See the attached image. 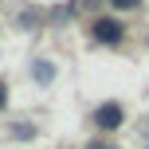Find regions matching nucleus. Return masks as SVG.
<instances>
[{
    "instance_id": "obj_4",
    "label": "nucleus",
    "mask_w": 149,
    "mask_h": 149,
    "mask_svg": "<svg viewBox=\"0 0 149 149\" xmlns=\"http://www.w3.org/2000/svg\"><path fill=\"white\" fill-rule=\"evenodd\" d=\"M4 106H8V86L0 82V110H4Z\"/></svg>"
},
{
    "instance_id": "obj_6",
    "label": "nucleus",
    "mask_w": 149,
    "mask_h": 149,
    "mask_svg": "<svg viewBox=\"0 0 149 149\" xmlns=\"http://www.w3.org/2000/svg\"><path fill=\"white\" fill-rule=\"evenodd\" d=\"M90 149H114V145H102V141H94V145H90Z\"/></svg>"
},
{
    "instance_id": "obj_1",
    "label": "nucleus",
    "mask_w": 149,
    "mask_h": 149,
    "mask_svg": "<svg viewBox=\"0 0 149 149\" xmlns=\"http://www.w3.org/2000/svg\"><path fill=\"white\" fill-rule=\"evenodd\" d=\"M94 122H98L102 130H118L122 122H126V110H122V102H102V106L94 110Z\"/></svg>"
},
{
    "instance_id": "obj_3",
    "label": "nucleus",
    "mask_w": 149,
    "mask_h": 149,
    "mask_svg": "<svg viewBox=\"0 0 149 149\" xmlns=\"http://www.w3.org/2000/svg\"><path fill=\"white\" fill-rule=\"evenodd\" d=\"M31 74H36L39 82H51V79H55V67H51V63H43V59H39L36 67H31Z\"/></svg>"
},
{
    "instance_id": "obj_5",
    "label": "nucleus",
    "mask_w": 149,
    "mask_h": 149,
    "mask_svg": "<svg viewBox=\"0 0 149 149\" xmlns=\"http://www.w3.org/2000/svg\"><path fill=\"white\" fill-rule=\"evenodd\" d=\"M110 4H114V8H134L137 0H110Z\"/></svg>"
},
{
    "instance_id": "obj_2",
    "label": "nucleus",
    "mask_w": 149,
    "mask_h": 149,
    "mask_svg": "<svg viewBox=\"0 0 149 149\" xmlns=\"http://www.w3.org/2000/svg\"><path fill=\"white\" fill-rule=\"evenodd\" d=\"M94 39H98V43H122V24L110 20V16L94 20Z\"/></svg>"
}]
</instances>
